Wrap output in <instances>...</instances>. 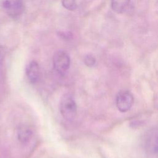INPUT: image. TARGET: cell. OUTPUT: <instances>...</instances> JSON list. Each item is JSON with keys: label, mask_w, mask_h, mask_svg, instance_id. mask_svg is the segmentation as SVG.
Returning a JSON list of instances; mask_svg holds the SVG:
<instances>
[{"label": "cell", "mask_w": 158, "mask_h": 158, "mask_svg": "<svg viewBox=\"0 0 158 158\" xmlns=\"http://www.w3.org/2000/svg\"><path fill=\"white\" fill-rule=\"evenodd\" d=\"M70 59L69 54L64 51H57L53 56L54 68L60 74L65 73L69 69Z\"/></svg>", "instance_id": "obj_4"}, {"label": "cell", "mask_w": 158, "mask_h": 158, "mask_svg": "<svg viewBox=\"0 0 158 158\" xmlns=\"http://www.w3.org/2000/svg\"><path fill=\"white\" fill-rule=\"evenodd\" d=\"M59 110L62 117L67 120H72L77 115V107L73 98L69 94H65L61 98Z\"/></svg>", "instance_id": "obj_2"}, {"label": "cell", "mask_w": 158, "mask_h": 158, "mask_svg": "<svg viewBox=\"0 0 158 158\" xmlns=\"http://www.w3.org/2000/svg\"><path fill=\"white\" fill-rule=\"evenodd\" d=\"M133 103V97L128 91H120L116 97V104L118 109L122 112L130 110Z\"/></svg>", "instance_id": "obj_5"}, {"label": "cell", "mask_w": 158, "mask_h": 158, "mask_svg": "<svg viewBox=\"0 0 158 158\" xmlns=\"http://www.w3.org/2000/svg\"><path fill=\"white\" fill-rule=\"evenodd\" d=\"M84 62L86 65L89 67H94L96 64V58L91 54H87L84 58Z\"/></svg>", "instance_id": "obj_10"}, {"label": "cell", "mask_w": 158, "mask_h": 158, "mask_svg": "<svg viewBox=\"0 0 158 158\" xmlns=\"http://www.w3.org/2000/svg\"><path fill=\"white\" fill-rule=\"evenodd\" d=\"M22 0H0V10L13 18L19 17L23 12Z\"/></svg>", "instance_id": "obj_3"}, {"label": "cell", "mask_w": 158, "mask_h": 158, "mask_svg": "<svg viewBox=\"0 0 158 158\" xmlns=\"http://www.w3.org/2000/svg\"><path fill=\"white\" fill-rule=\"evenodd\" d=\"M26 74L28 80L31 83H36L40 76V69L36 61L30 62L26 69Z\"/></svg>", "instance_id": "obj_6"}, {"label": "cell", "mask_w": 158, "mask_h": 158, "mask_svg": "<svg viewBox=\"0 0 158 158\" xmlns=\"http://www.w3.org/2000/svg\"><path fill=\"white\" fill-rule=\"evenodd\" d=\"M143 147L148 158H158V126L151 128L144 134Z\"/></svg>", "instance_id": "obj_1"}, {"label": "cell", "mask_w": 158, "mask_h": 158, "mask_svg": "<svg viewBox=\"0 0 158 158\" xmlns=\"http://www.w3.org/2000/svg\"><path fill=\"white\" fill-rule=\"evenodd\" d=\"M62 4L64 8L69 10H74L77 7L76 0H62Z\"/></svg>", "instance_id": "obj_9"}, {"label": "cell", "mask_w": 158, "mask_h": 158, "mask_svg": "<svg viewBox=\"0 0 158 158\" xmlns=\"http://www.w3.org/2000/svg\"><path fill=\"white\" fill-rule=\"evenodd\" d=\"M130 0H111V6L114 11L117 13H123L127 9Z\"/></svg>", "instance_id": "obj_7"}, {"label": "cell", "mask_w": 158, "mask_h": 158, "mask_svg": "<svg viewBox=\"0 0 158 158\" xmlns=\"http://www.w3.org/2000/svg\"><path fill=\"white\" fill-rule=\"evenodd\" d=\"M18 139L22 143H27L31 138L32 131L31 130L27 127H21L19 129L18 133Z\"/></svg>", "instance_id": "obj_8"}, {"label": "cell", "mask_w": 158, "mask_h": 158, "mask_svg": "<svg viewBox=\"0 0 158 158\" xmlns=\"http://www.w3.org/2000/svg\"><path fill=\"white\" fill-rule=\"evenodd\" d=\"M2 58H3V52H2V48L0 47V64L2 62Z\"/></svg>", "instance_id": "obj_11"}]
</instances>
